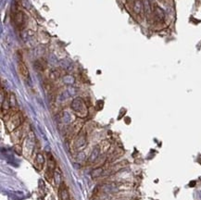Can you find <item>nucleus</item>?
Listing matches in <instances>:
<instances>
[{
	"label": "nucleus",
	"instance_id": "0eeeda50",
	"mask_svg": "<svg viewBox=\"0 0 201 200\" xmlns=\"http://www.w3.org/2000/svg\"><path fill=\"white\" fill-rule=\"evenodd\" d=\"M13 21L15 23V25L18 28H21L22 25L24 23V17L21 11H17L14 13V17H13Z\"/></svg>",
	"mask_w": 201,
	"mask_h": 200
},
{
	"label": "nucleus",
	"instance_id": "ddd939ff",
	"mask_svg": "<svg viewBox=\"0 0 201 200\" xmlns=\"http://www.w3.org/2000/svg\"><path fill=\"white\" fill-rule=\"evenodd\" d=\"M15 151L18 155H21V153H22V146H20V145H16L15 146Z\"/></svg>",
	"mask_w": 201,
	"mask_h": 200
},
{
	"label": "nucleus",
	"instance_id": "9d476101",
	"mask_svg": "<svg viewBox=\"0 0 201 200\" xmlns=\"http://www.w3.org/2000/svg\"><path fill=\"white\" fill-rule=\"evenodd\" d=\"M19 72L21 75V77L24 78V79L28 78V76H29V71L27 69V67L21 61L19 62Z\"/></svg>",
	"mask_w": 201,
	"mask_h": 200
},
{
	"label": "nucleus",
	"instance_id": "f8f14e48",
	"mask_svg": "<svg viewBox=\"0 0 201 200\" xmlns=\"http://www.w3.org/2000/svg\"><path fill=\"white\" fill-rule=\"evenodd\" d=\"M143 7H144V5L141 0H135V3H133V11L136 14H140L143 11Z\"/></svg>",
	"mask_w": 201,
	"mask_h": 200
},
{
	"label": "nucleus",
	"instance_id": "423d86ee",
	"mask_svg": "<svg viewBox=\"0 0 201 200\" xmlns=\"http://www.w3.org/2000/svg\"><path fill=\"white\" fill-rule=\"evenodd\" d=\"M45 164V157L42 153H38L36 154V157L35 158V162H33V166L37 171H41L43 169Z\"/></svg>",
	"mask_w": 201,
	"mask_h": 200
},
{
	"label": "nucleus",
	"instance_id": "7ed1b4c3",
	"mask_svg": "<svg viewBox=\"0 0 201 200\" xmlns=\"http://www.w3.org/2000/svg\"><path fill=\"white\" fill-rule=\"evenodd\" d=\"M56 167H57V164H56L55 158L53 157V156L51 154H48L47 169H46V171L45 173V177L49 182H51L53 178H54L55 171H56Z\"/></svg>",
	"mask_w": 201,
	"mask_h": 200
},
{
	"label": "nucleus",
	"instance_id": "f03ea898",
	"mask_svg": "<svg viewBox=\"0 0 201 200\" xmlns=\"http://www.w3.org/2000/svg\"><path fill=\"white\" fill-rule=\"evenodd\" d=\"M72 110L81 118H83L87 115V107L81 98H75L71 103Z\"/></svg>",
	"mask_w": 201,
	"mask_h": 200
},
{
	"label": "nucleus",
	"instance_id": "f257e3e1",
	"mask_svg": "<svg viewBox=\"0 0 201 200\" xmlns=\"http://www.w3.org/2000/svg\"><path fill=\"white\" fill-rule=\"evenodd\" d=\"M5 121L6 126L10 132L15 131L22 122V117L20 112H10L5 114Z\"/></svg>",
	"mask_w": 201,
	"mask_h": 200
},
{
	"label": "nucleus",
	"instance_id": "20e7f679",
	"mask_svg": "<svg viewBox=\"0 0 201 200\" xmlns=\"http://www.w3.org/2000/svg\"><path fill=\"white\" fill-rule=\"evenodd\" d=\"M87 144L86 142V137L85 135H82V133H79V135L74 139V143H73V148L75 150H82L85 147Z\"/></svg>",
	"mask_w": 201,
	"mask_h": 200
},
{
	"label": "nucleus",
	"instance_id": "9b49d317",
	"mask_svg": "<svg viewBox=\"0 0 201 200\" xmlns=\"http://www.w3.org/2000/svg\"><path fill=\"white\" fill-rule=\"evenodd\" d=\"M155 17L157 18V20L160 21H162L165 18V13H164L163 10L158 6L155 7Z\"/></svg>",
	"mask_w": 201,
	"mask_h": 200
},
{
	"label": "nucleus",
	"instance_id": "39448f33",
	"mask_svg": "<svg viewBox=\"0 0 201 200\" xmlns=\"http://www.w3.org/2000/svg\"><path fill=\"white\" fill-rule=\"evenodd\" d=\"M57 193H58V198H60V200H70L71 198L69 189L64 182H62L60 185H58Z\"/></svg>",
	"mask_w": 201,
	"mask_h": 200
},
{
	"label": "nucleus",
	"instance_id": "6e6552de",
	"mask_svg": "<svg viewBox=\"0 0 201 200\" xmlns=\"http://www.w3.org/2000/svg\"><path fill=\"white\" fill-rule=\"evenodd\" d=\"M104 173H105V167L98 166V167H96V168L93 171H92L91 176L96 179V178L101 177L102 175H104Z\"/></svg>",
	"mask_w": 201,
	"mask_h": 200
},
{
	"label": "nucleus",
	"instance_id": "1a4fd4ad",
	"mask_svg": "<svg viewBox=\"0 0 201 200\" xmlns=\"http://www.w3.org/2000/svg\"><path fill=\"white\" fill-rule=\"evenodd\" d=\"M98 147L100 150V155L105 156L110 147V142H107V141H103V142H101V144L98 145Z\"/></svg>",
	"mask_w": 201,
	"mask_h": 200
}]
</instances>
